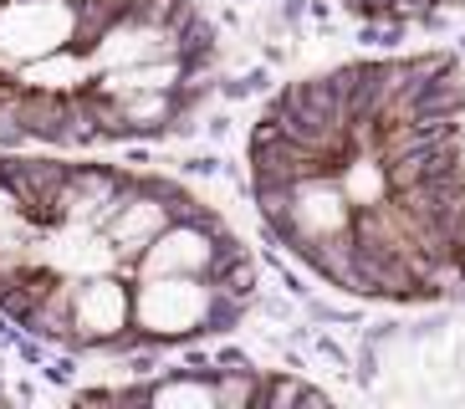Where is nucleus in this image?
Listing matches in <instances>:
<instances>
[{"instance_id":"3","label":"nucleus","mask_w":465,"mask_h":409,"mask_svg":"<svg viewBox=\"0 0 465 409\" xmlns=\"http://www.w3.org/2000/svg\"><path fill=\"white\" fill-rule=\"evenodd\" d=\"M220 72L194 0H0V149H124L179 134Z\"/></svg>"},{"instance_id":"4","label":"nucleus","mask_w":465,"mask_h":409,"mask_svg":"<svg viewBox=\"0 0 465 409\" xmlns=\"http://www.w3.org/2000/svg\"><path fill=\"white\" fill-rule=\"evenodd\" d=\"M220 368L215 364H190L179 368L174 379H143V384H124V389H93L97 399H164V404H256V399H297V394H312L302 384H276L272 374H256V379H215Z\"/></svg>"},{"instance_id":"1","label":"nucleus","mask_w":465,"mask_h":409,"mask_svg":"<svg viewBox=\"0 0 465 409\" xmlns=\"http://www.w3.org/2000/svg\"><path fill=\"white\" fill-rule=\"evenodd\" d=\"M266 231L363 302L465 286V72L445 52L363 56L287 82L246 144Z\"/></svg>"},{"instance_id":"5","label":"nucleus","mask_w":465,"mask_h":409,"mask_svg":"<svg viewBox=\"0 0 465 409\" xmlns=\"http://www.w3.org/2000/svg\"><path fill=\"white\" fill-rule=\"evenodd\" d=\"M342 11H353L358 21H379V26H414L430 15L460 11L465 0H338Z\"/></svg>"},{"instance_id":"2","label":"nucleus","mask_w":465,"mask_h":409,"mask_svg":"<svg viewBox=\"0 0 465 409\" xmlns=\"http://www.w3.org/2000/svg\"><path fill=\"white\" fill-rule=\"evenodd\" d=\"M256 302L235 225L179 179L62 149H0V317L83 358L231 333Z\"/></svg>"}]
</instances>
